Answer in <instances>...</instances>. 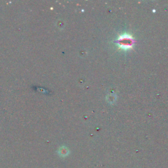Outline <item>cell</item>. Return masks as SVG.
I'll return each instance as SVG.
<instances>
[{
    "label": "cell",
    "instance_id": "6da1fadb",
    "mask_svg": "<svg viewBox=\"0 0 168 168\" xmlns=\"http://www.w3.org/2000/svg\"><path fill=\"white\" fill-rule=\"evenodd\" d=\"M135 41L131 35L129 34H123L118 37L116 40V43L118 44L120 48L123 50H128L131 49L135 44Z\"/></svg>",
    "mask_w": 168,
    "mask_h": 168
}]
</instances>
